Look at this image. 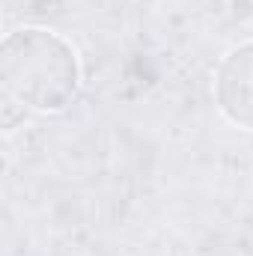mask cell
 <instances>
[{
  "mask_svg": "<svg viewBox=\"0 0 253 256\" xmlns=\"http://www.w3.org/2000/svg\"><path fill=\"white\" fill-rule=\"evenodd\" d=\"M0 74L12 98L42 114L72 104L80 84L74 48L54 30L42 27H21L3 39Z\"/></svg>",
  "mask_w": 253,
  "mask_h": 256,
  "instance_id": "6da1fadb",
  "label": "cell"
},
{
  "mask_svg": "<svg viewBox=\"0 0 253 256\" xmlns=\"http://www.w3.org/2000/svg\"><path fill=\"white\" fill-rule=\"evenodd\" d=\"M214 102L232 126L253 131V42L236 45L220 60L214 74Z\"/></svg>",
  "mask_w": 253,
  "mask_h": 256,
  "instance_id": "7a4b0ae2",
  "label": "cell"
}]
</instances>
